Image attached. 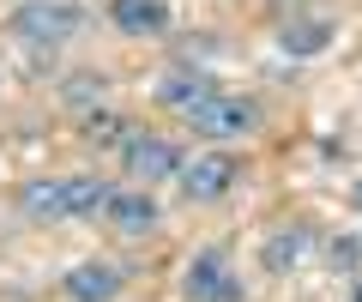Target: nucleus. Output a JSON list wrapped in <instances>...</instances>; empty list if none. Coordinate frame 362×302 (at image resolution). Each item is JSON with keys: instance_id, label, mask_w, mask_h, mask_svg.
Returning <instances> with one entry per match:
<instances>
[{"instance_id": "nucleus-3", "label": "nucleus", "mask_w": 362, "mask_h": 302, "mask_svg": "<svg viewBox=\"0 0 362 302\" xmlns=\"http://www.w3.org/2000/svg\"><path fill=\"white\" fill-rule=\"evenodd\" d=\"M181 290H187V302H242V278L230 272V254L223 248H199L187 260Z\"/></svg>"}, {"instance_id": "nucleus-13", "label": "nucleus", "mask_w": 362, "mask_h": 302, "mask_svg": "<svg viewBox=\"0 0 362 302\" xmlns=\"http://www.w3.org/2000/svg\"><path fill=\"white\" fill-rule=\"evenodd\" d=\"M356 260H362V242H350V236H344V242H332V266H338V272H350Z\"/></svg>"}, {"instance_id": "nucleus-15", "label": "nucleus", "mask_w": 362, "mask_h": 302, "mask_svg": "<svg viewBox=\"0 0 362 302\" xmlns=\"http://www.w3.org/2000/svg\"><path fill=\"white\" fill-rule=\"evenodd\" d=\"M356 302H362V284H356Z\"/></svg>"}, {"instance_id": "nucleus-2", "label": "nucleus", "mask_w": 362, "mask_h": 302, "mask_svg": "<svg viewBox=\"0 0 362 302\" xmlns=\"http://www.w3.org/2000/svg\"><path fill=\"white\" fill-rule=\"evenodd\" d=\"M194 133H206V139H247V133L259 127V103L254 97H230V91H211L206 103L194 109V115H181Z\"/></svg>"}, {"instance_id": "nucleus-9", "label": "nucleus", "mask_w": 362, "mask_h": 302, "mask_svg": "<svg viewBox=\"0 0 362 302\" xmlns=\"http://www.w3.org/2000/svg\"><path fill=\"white\" fill-rule=\"evenodd\" d=\"M151 97H157L163 109H175V115H194V109L211 97V79H206V73H194V66H175V73H163V79H157Z\"/></svg>"}, {"instance_id": "nucleus-7", "label": "nucleus", "mask_w": 362, "mask_h": 302, "mask_svg": "<svg viewBox=\"0 0 362 302\" xmlns=\"http://www.w3.org/2000/svg\"><path fill=\"white\" fill-rule=\"evenodd\" d=\"M121 284H127V272L109 260H78L73 272H66V302H115Z\"/></svg>"}, {"instance_id": "nucleus-4", "label": "nucleus", "mask_w": 362, "mask_h": 302, "mask_svg": "<svg viewBox=\"0 0 362 302\" xmlns=\"http://www.w3.org/2000/svg\"><path fill=\"white\" fill-rule=\"evenodd\" d=\"M78 25H85V13H78L73 0H25L13 13V30L30 37V42H66Z\"/></svg>"}, {"instance_id": "nucleus-8", "label": "nucleus", "mask_w": 362, "mask_h": 302, "mask_svg": "<svg viewBox=\"0 0 362 302\" xmlns=\"http://www.w3.org/2000/svg\"><path fill=\"white\" fill-rule=\"evenodd\" d=\"M103 211H109V223H115V230H127V236H145V230H157V223H163V206H157L151 194H121V187H109Z\"/></svg>"}, {"instance_id": "nucleus-6", "label": "nucleus", "mask_w": 362, "mask_h": 302, "mask_svg": "<svg viewBox=\"0 0 362 302\" xmlns=\"http://www.w3.org/2000/svg\"><path fill=\"white\" fill-rule=\"evenodd\" d=\"M181 194L194 199V206H211V199H223L230 194V182H235V163L230 158H181Z\"/></svg>"}, {"instance_id": "nucleus-11", "label": "nucleus", "mask_w": 362, "mask_h": 302, "mask_svg": "<svg viewBox=\"0 0 362 302\" xmlns=\"http://www.w3.org/2000/svg\"><path fill=\"white\" fill-rule=\"evenodd\" d=\"M314 248H320V236H314L308 223H284L278 236H266V248H259V254H266V266H272V272H296V266L308 260Z\"/></svg>"}, {"instance_id": "nucleus-10", "label": "nucleus", "mask_w": 362, "mask_h": 302, "mask_svg": "<svg viewBox=\"0 0 362 302\" xmlns=\"http://www.w3.org/2000/svg\"><path fill=\"white\" fill-rule=\"evenodd\" d=\"M109 25L127 37H163L169 30V6L163 0H109Z\"/></svg>"}, {"instance_id": "nucleus-1", "label": "nucleus", "mask_w": 362, "mask_h": 302, "mask_svg": "<svg viewBox=\"0 0 362 302\" xmlns=\"http://www.w3.org/2000/svg\"><path fill=\"white\" fill-rule=\"evenodd\" d=\"M109 187L97 175H49V182H25L18 206L42 223H61V218H85V211H103Z\"/></svg>"}, {"instance_id": "nucleus-12", "label": "nucleus", "mask_w": 362, "mask_h": 302, "mask_svg": "<svg viewBox=\"0 0 362 302\" xmlns=\"http://www.w3.org/2000/svg\"><path fill=\"white\" fill-rule=\"evenodd\" d=\"M278 42H284V54H320L326 42H332V25H326V18H308V25H284V30H278Z\"/></svg>"}, {"instance_id": "nucleus-5", "label": "nucleus", "mask_w": 362, "mask_h": 302, "mask_svg": "<svg viewBox=\"0 0 362 302\" xmlns=\"http://www.w3.org/2000/svg\"><path fill=\"white\" fill-rule=\"evenodd\" d=\"M121 163H127L133 182H169V175H181V151L169 139H157V133H127L121 139Z\"/></svg>"}, {"instance_id": "nucleus-14", "label": "nucleus", "mask_w": 362, "mask_h": 302, "mask_svg": "<svg viewBox=\"0 0 362 302\" xmlns=\"http://www.w3.org/2000/svg\"><path fill=\"white\" fill-rule=\"evenodd\" d=\"M356 206H362V187H356Z\"/></svg>"}]
</instances>
